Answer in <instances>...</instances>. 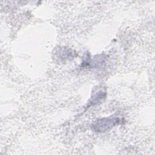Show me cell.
I'll return each instance as SVG.
<instances>
[{
  "instance_id": "6da1fadb",
  "label": "cell",
  "mask_w": 155,
  "mask_h": 155,
  "mask_svg": "<svg viewBox=\"0 0 155 155\" xmlns=\"http://www.w3.org/2000/svg\"><path fill=\"white\" fill-rule=\"evenodd\" d=\"M120 122L121 119L118 117H104L95 120L91 125V129L97 133H104Z\"/></svg>"
},
{
  "instance_id": "7a4b0ae2",
  "label": "cell",
  "mask_w": 155,
  "mask_h": 155,
  "mask_svg": "<svg viewBox=\"0 0 155 155\" xmlns=\"http://www.w3.org/2000/svg\"><path fill=\"white\" fill-rule=\"evenodd\" d=\"M105 96L106 92L104 90L101 89L97 90L91 96V97L89 101L88 105H94L101 102V101L105 97Z\"/></svg>"
}]
</instances>
